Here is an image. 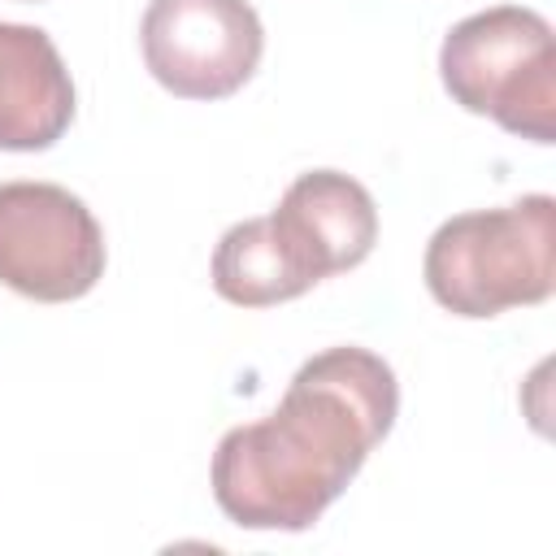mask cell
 <instances>
[{"instance_id": "1", "label": "cell", "mask_w": 556, "mask_h": 556, "mask_svg": "<svg viewBox=\"0 0 556 556\" xmlns=\"http://www.w3.org/2000/svg\"><path fill=\"white\" fill-rule=\"evenodd\" d=\"M400 413L382 356L330 348L295 369L278 408L230 426L213 452V500L243 530H308L361 473Z\"/></svg>"}, {"instance_id": "2", "label": "cell", "mask_w": 556, "mask_h": 556, "mask_svg": "<svg viewBox=\"0 0 556 556\" xmlns=\"http://www.w3.org/2000/svg\"><path fill=\"white\" fill-rule=\"evenodd\" d=\"M421 269L430 295L456 317L543 304L556 287V200L521 195L447 217L430 235Z\"/></svg>"}, {"instance_id": "3", "label": "cell", "mask_w": 556, "mask_h": 556, "mask_svg": "<svg viewBox=\"0 0 556 556\" xmlns=\"http://www.w3.org/2000/svg\"><path fill=\"white\" fill-rule=\"evenodd\" d=\"M439 74L460 109L534 143L556 139V39L543 13L495 4L456 22L439 48Z\"/></svg>"}, {"instance_id": "4", "label": "cell", "mask_w": 556, "mask_h": 556, "mask_svg": "<svg viewBox=\"0 0 556 556\" xmlns=\"http://www.w3.org/2000/svg\"><path fill=\"white\" fill-rule=\"evenodd\" d=\"M104 274V230L56 182H0V282L39 304L87 295Z\"/></svg>"}, {"instance_id": "5", "label": "cell", "mask_w": 556, "mask_h": 556, "mask_svg": "<svg viewBox=\"0 0 556 556\" xmlns=\"http://www.w3.org/2000/svg\"><path fill=\"white\" fill-rule=\"evenodd\" d=\"M139 43L148 74L165 91L222 100L256 74L265 30L248 0H148Z\"/></svg>"}, {"instance_id": "6", "label": "cell", "mask_w": 556, "mask_h": 556, "mask_svg": "<svg viewBox=\"0 0 556 556\" xmlns=\"http://www.w3.org/2000/svg\"><path fill=\"white\" fill-rule=\"evenodd\" d=\"M269 222H274L282 248L291 252V261L300 265V274L308 282L356 269L378 243L374 195L339 169L300 174L282 191Z\"/></svg>"}, {"instance_id": "7", "label": "cell", "mask_w": 556, "mask_h": 556, "mask_svg": "<svg viewBox=\"0 0 556 556\" xmlns=\"http://www.w3.org/2000/svg\"><path fill=\"white\" fill-rule=\"evenodd\" d=\"M74 122V83L48 30L0 22V148L43 152Z\"/></svg>"}, {"instance_id": "8", "label": "cell", "mask_w": 556, "mask_h": 556, "mask_svg": "<svg viewBox=\"0 0 556 556\" xmlns=\"http://www.w3.org/2000/svg\"><path fill=\"white\" fill-rule=\"evenodd\" d=\"M313 282L282 248L269 217L235 222L213 248V291L239 308H269L304 295Z\"/></svg>"}]
</instances>
